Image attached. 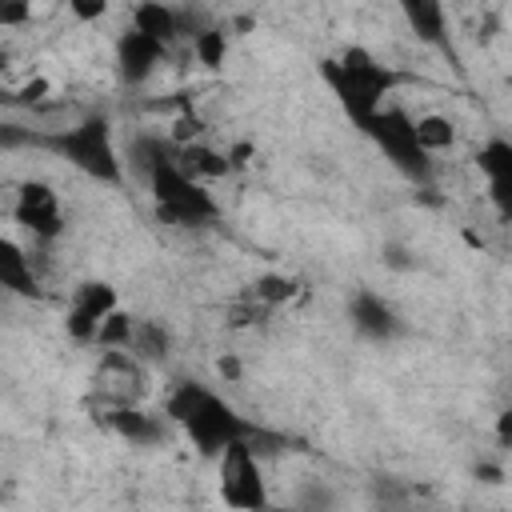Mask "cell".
Segmentation results:
<instances>
[{
  "label": "cell",
  "mask_w": 512,
  "mask_h": 512,
  "mask_svg": "<svg viewBox=\"0 0 512 512\" xmlns=\"http://www.w3.org/2000/svg\"><path fill=\"white\" fill-rule=\"evenodd\" d=\"M164 416H168V424H176L192 440V448L200 456H212V460L232 440L252 436V424L240 420V412L220 392H212V388H204L196 380H184L164 396Z\"/></svg>",
  "instance_id": "6da1fadb"
},
{
  "label": "cell",
  "mask_w": 512,
  "mask_h": 512,
  "mask_svg": "<svg viewBox=\"0 0 512 512\" xmlns=\"http://www.w3.org/2000/svg\"><path fill=\"white\" fill-rule=\"evenodd\" d=\"M320 76H324V84L332 88L336 104L348 112V120H352L356 128L368 124V120L384 108L388 92L396 88V72H392L388 64H380V60H376L368 48H360V44H352V48H344L340 56L324 60V64H320Z\"/></svg>",
  "instance_id": "7a4b0ae2"
},
{
  "label": "cell",
  "mask_w": 512,
  "mask_h": 512,
  "mask_svg": "<svg viewBox=\"0 0 512 512\" xmlns=\"http://www.w3.org/2000/svg\"><path fill=\"white\" fill-rule=\"evenodd\" d=\"M144 184H148L152 208H156V216H160L164 224H172V228H204V224L216 220V200H212L208 184L196 180V176L176 160V148L164 152V156L148 168Z\"/></svg>",
  "instance_id": "3957f363"
},
{
  "label": "cell",
  "mask_w": 512,
  "mask_h": 512,
  "mask_svg": "<svg viewBox=\"0 0 512 512\" xmlns=\"http://www.w3.org/2000/svg\"><path fill=\"white\" fill-rule=\"evenodd\" d=\"M48 144L68 168H76L80 176H88L96 184H120L124 180V160H120V148H116V132H112V120L104 112L80 116L76 124L60 128Z\"/></svg>",
  "instance_id": "277c9868"
},
{
  "label": "cell",
  "mask_w": 512,
  "mask_h": 512,
  "mask_svg": "<svg viewBox=\"0 0 512 512\" xmlns=\"http://www.w3.org/2000/svg\"><path fill=\"white\" fill-rule=\"evenodd\" d=\"M360 132L384 152V160L408 176V180H428L432 172V156L424 152V144L416 140V116H408L404 108H380L368 124H360Z\"/></svg>",
  "instance_id": "5b68a950"
},
{
  "label": "cell",
  "mask_w": 512,
  "mask_h": 512,
  "mask_svg": "<svg viewBox=\"0 0 512 512\" xmlns=\"http://www.w3.org/2000/svg\"><path fill=\"white\" fill-rule=\"evenodd\" d=\"M216 492L228 508H244V512L268 504V480H264V464L256 456L252 436L232 440L216 456Z\"/></svg>",
  "instance_id": "8992f818"
},
{
  "label": "cell",
  "mask_w": 512,
  "mask_h": 512,
  "mask_svg": "<svg viewBox=\"0 0 512 512\" xmlns=\"http://www.w3.org/2000/svg\"><path fill=\"white\" fill-rule=\"evenodd\" d=\"M92 396L104 416L120 408H136L148 396V372L144 360L128 348H104L96 368H92Z\"/></svg>",
  "instance_id": "52a82bcc"
},
{
  "label": "cell",
  "mask_w": 512,
  "mask_h": 512,
  "mask_svg": "<svg viewBox=\"0 0 512 512\" xmlns=\"http://www.w3.org/2000/svg\"><path fill=\"white\" fill-rule=\"evenodd\" d=\"M12 220L32 236V244H52L64 232V204L48 180H24L12 192Z\"/></svg>",
  "instance_id": "ba28073f"
},
{
  "label": "cell",
  "mask_w": 512,
  "mask_h": 512,
  "mask_svg": "<svg viewBox=\"0 0 512 512\" xmlns=\"http://www.w3.org/2000/svg\"><path fill=\"white\" fill-rule=\"evenodd\" d=\"M120 308V296L108 280H84L72 288L68 296V308H64V332L76 340V344H96L100 340V328L104 320Z\"/></svg>",
  "instance_id": "9c48e42d"
},
{
  "label": "cell",
  "mask_w": 512,
  "mask_h": 512,
  "mask_svg": "<svg viewBox=\"0 0 512 512\" xmlns=\"http://www.w3.org/2000/svg\"><path fill=\"white\" fill-rule=\"evenodd\" d=\"M476 172L484 180V196L500 220H512V140L488 136L476 148Z\"/></svg>",
  "instance_id": "30bf717a"
},
{
  "label": "cell",
  "mask_w": 512,
  "mask_h": 512,
  "mask_svg": "<svg viewBox=\"0 0 512 512\" xmlns=\"http://www.w3.org/2000/svg\"><path fill=\"white\" fill-rule=\"evenodd\" d=\"M164 52H168V44H160V40L136 32V28L120 32V40H116V72H120V80L124 84L152 80V72L164 64Z\"/></svg>",
  "instance_id": "8fae6325"
},
{
  "label": "cell",
  "mask_w": 512,
  "mask_h": 512,
  "mask_svg": "<svg viewBox=\"0 0 512 512\" xmlns=\"http://www.w3.org/2000/svg\"><path fill=\"white\" fill-rule=\"evenodd\" d=\"M392 4H396V12L404 16L408 32L420 44L440 48L448 40V8H444V0H392Z\"/></svg>",
  "instance_id": "7c38bea8"
},
{
  "label": "cell",
  "mask_w": 512,
  "mask_h": 512,
  "mask_svg": "<svg viewBox=\"0 0 512 512\" xmlns=\"http://www.w3.org/2000/svg\"><path fill=\"white\" fill-rule=\"evenodd\" d=\"M348 312H352L356 332L368 336V340H392V336L400 332V316H396L392 304H388L384 296H376V292H356L352 304H348Z\"/></svg>",
  "instance_id": "4fadbf2b"
},
{
  "label": "cell",
  "mask_w": 512,
  "mask_h": 512,
  "mask_svg": "<svg viewBox=\"0 0 512 512\" xmlns=\"http://www.w3.org/2000/svg\"><path fill=\"white\" fill-rule=\"evenodd\" d=\"M0 284L12 296H36L40 292V280H36V268H32V248L20 244L16 236L0 240Z\"/></svg>",
  "instance_id": "5bb4252c"
},
{
  "label": "cell",
  "mask_w": 512,
  "mask_h": 512,
  "mask_svg": "<svg viewBox=\"0 0 512 512\" xmlns=\"http://www.w3.org/2000/svg\"><path fill=\"white\" fill-rule=\"evenodd\" d=\"M176 160H180L196 180H204V184H212V180H220V176H228V172H232L228 152H224V148H216V144H208L204 136H200V140H192V144H180V148H176Z\"/></svg>",
  "instance_id": "9a60e30c"
},
{
  "label": "cell",
  "mask_w": 512,
  "mask_h": 512,
  "mask_svg": "<svg viewBox=\"0 0 512 512\" xmlns=\"http://www.w3.org/2000/svg\"><path fill=\"white\" fill-rule=\"evenodd\" d=\"M128 20H132L128 28L144 32V36H152V40H160V44H172V40L180 36V16H176V8H168L164 0H140Z\"/></svg>",
  "instance_id": "2e32d148"
},
{
  "label": "cell",
  "mask_w": 512,
  "mask_h": 512,
  "mask_svg": "<svg viewBox=\"0 0 512 512\" xmlns=\"http://www.w3.org/2000/svg\"><path fill=\"white\" fill-rule=\"evenodd\" d=\"M164 420H168V416L156 420V416H148L140 404H136V408H120V412L108 416V424H112L124 440H132V444H156V440L164 436Z\"/></svg>",
  "instance_id": "e0dca14e"
},
{
  "label": "cell",
  "mask_w": 512,
  "mask_h": 512,
  "mask_svg": "<svg viewBox=\"0 0 512 512\" xmlns=\"http://www.w3.org/2000/svg\"><path fill=\"white\" fill-rule=\"evenodd\" d=\"M416 140L424 144L428 156L448 152V148L456 144V124H452V116H444V112H420V116H416Z\"/></svg>",
  "instance_id": "ac0fdd59"
},
{
  "label": "cell",
  "mask_w": 512,
  "mask_h": 512,
  "mask_svg": "<svg viewBox=\"0 0 512 512\" xmlns=\"http://www.w3.org/2000/svg\"><path fill=\"white\" fill-rule=\"evenodd\" d=\"M292 292H296V284H292L288 276H276V272H268V276H260V280L252 284V300H256L260 308H276V304L292 300Z\"/></svg>",
  "instance_id": "d6986e66"
},
{
  "label": "cell",
  "mask_w": 512,
  "mask_h": 512,
  "mask_svg": "<svg viewBox=\"0 0 512 512\" xmlns=\"http://www.w3.org/2000/svg\"><path fill=\"white\" fill-rule=\"evenodd\" d=\"M192 48H196V56H200L208 68H216V64L224 60V32H216V28H208V32H196Z\"/></svg>",
  "instance_id": "ffe728a7"
},
{
  "label": "cell",
  "mask_w": 512,
  "mask_h": 512,
  "mask_svg": "<svg viewBox=\"0 0 512 512\" xmlns=\"http://www.w3.org/2000/svg\"><path fill=\"white\" fill-rule=\"evenodd\" d=\"M64 4H68V12H72L80 24H96V20H104L108 8H112V0H64Z\"/></svg>",
  "instance_id": "44dd1931"
},
{
  "label": "cell",
  "mask_w": 512,
  "mask_h": 512,
  "mask_svg": "<svg viewBox=\"0 0 512 512\" xmlns=\"http://www.w3.org/2000/svg\"><path fill=\"white\" fill-rule=\"evenodd\" d=\"M32 20V0H0V24L4 28H24Z\"/></svg>",
  "instance_id": "7402d4cb"
},
{
  "label": "cell",
  "mask_w": 512,
  "mask_h": 512,
  "mask_svg": "<svg viewBox=\"0 0 512 512\" xmlns=\"http://www.w3.org/2000/svg\"><path fill=\"white\" fill-rule=\"evenodd\" d=\"M496 440H500V448H512V412H500V420H496Z\"/></svg>",
  "instance_id": "603a6c76"
}]
</instances>
